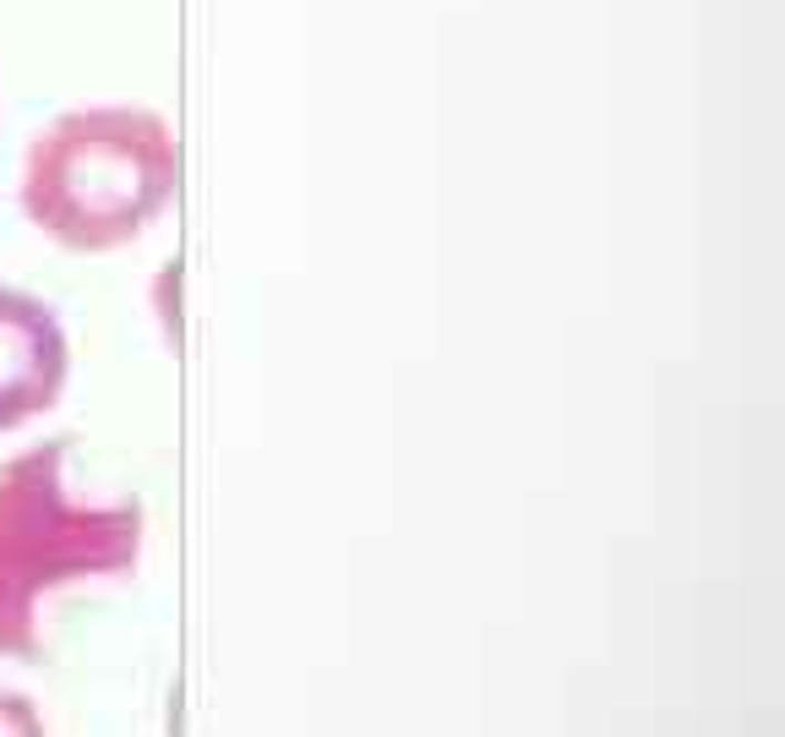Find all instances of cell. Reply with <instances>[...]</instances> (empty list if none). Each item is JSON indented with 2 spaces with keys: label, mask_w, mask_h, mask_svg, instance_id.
Here are the masks:
<instances>
[{
  "label": "cell",
  "mask_w": 785,
  "mask_h": 737,
  "mask_svg": "<svg viewBox=\"0 0 785 737\" xmlns=\"http://www.w3.org/2000/svg\"><path fill=\"white\" fill-rule=\"evenodd\" d=\"M175 198V142L147 110H77L33 142L22 208L71 252L142 235Z\"/></svg>",
  "instance_id": "cell-2"
},
{
  "label": "cell",
  "mask_w": 785,
  "mask_h": 737,
  "mask_svg": "<svg viewBox=\"0 0 785 737\" xmlns=\"http://www.w3.org/2000/svg\"><path fill=\"white\" fill-rule=\"evenodd\" d=\"M65 334L39 295L0 284V432L33 421L61 400Z\"/></svg>",
  "instance_id": "cell-3"
},
{
  "label": "cell",
  "mask_w": 785,
  "mask_h": 737,
  "mask_svg": "<svg viewBox=\"0 0 785 737\" xmlns=\"http://www.w3.org/2000/svg\"><path fill=\"white\" fill-rule=\"evenodd\" d=\"M0 737H44V716L33 710L28 694L0 688Z\"/></svg>",
  "instance_id": "cell-4"
},
{
  "label": "cell",
  "mask_w": 785,
  "mask_h": 737,
  "mask_svg": "<svg viewBox=\"0 0 785 737\" xmlns=\"http://www.w3.org/2000/svg\"><path fill=\"white\" fill-rule=\"evenodd\" d=\"M71 443L50 437L0 470V656L39 662L44 602L93 574H121L136 563L142 514L136 503L77 497Z\"/></svg>",
  "instance_id": "cell-1"
}]
</instances>
